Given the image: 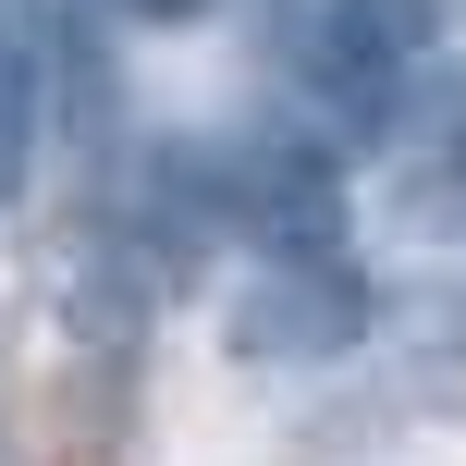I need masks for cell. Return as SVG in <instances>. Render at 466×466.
<instances>
[{
  "mask_svg": "<svg viewBox=\"0 0 466 466\" xmlns=\"http://www.w3.org/2000/svg\"><path fill=\"white\" fill-rule=\"evenodd\" d=\"M98 13H123V25H185V13H209V0H98Z\"/></svg>",
  "mask_w": 466,
  "mask_h": 466,
  "instance_id": "cell-6",
  "label": "cell"
},
{
  "mask_svg": "<svg viewBox=\"0 0 466 466\" xmlns=\"http://www.w3.org/2000/svg\"><path fill=\"white\" fill-rule=\"evenodd\" d=\"M430 37H442V0H319V25H307V74H319L331 111L380 123L393 86L430 62Z\"/></svg>",
  "mask_w": 466,
  "mask_h": 466,
  "instance_id": "cell-3",
  "label": "cell"
},
{
  "mask_svg": "<svg viewBox=\"0 0 466 466\" xmlns=\"http://www.w3.org/2000/svg\"><path fill=\"white\" fill-rule=\"evenodd\" d=\"M209 197H221V233H258L270 258H331L344 246V185H331V160L295 147V136L209 147Z\"/></svg>",
  "mask_w": 466,
  "mask_h": 466,
  "instance_id": "cell-1",
  "label": "cell"
},
{
  "mask_svg": "<svg viewBox=\"0 0 466 466\" xmlns=\"http://www.w3.org/2000/svg\"><path fill=\"white\" fill-rule=\"evenodd\" d=\"M25 172H37V25L0 0V209L25 197Z\"/></svg>",
  "mask_w": 466,
  "mask_h": 466,
  "instance_id": "cell-4",
  "label": "cell"
},
{
  "mask_svg": "<svg viewBox=\"0 0 466 466\" xmlns=\"http://www.w3.org/2000/svg\"><path fill=\"white\" fill-rule=\"evenodd\" d=\"M405 221H418L430 246L454 258V282H466V123H442V147H418V172H405Z\"/></svg>",
  "mask_w": 466,
  "mask_h": 466,
  "instance_id": "cell-5",
  "label": "cell"
},
{
  "mask_svg": "<svg viewBox=\"0 0 466 466\" xmlns=\"http://www.w3.org/2000/svg\"><path fill=\"white\" fill-rule=\"evenodd\" d=\"M233 356L246 369H319V356H344L356 331H369V282L344 270V258H270V270L233 295Z\"/></svg>",
  "mask_w": 466,
  "mask_h": 466,
  "instance_id": "cell-2",
  "label": "cell"
}]
</instances>
